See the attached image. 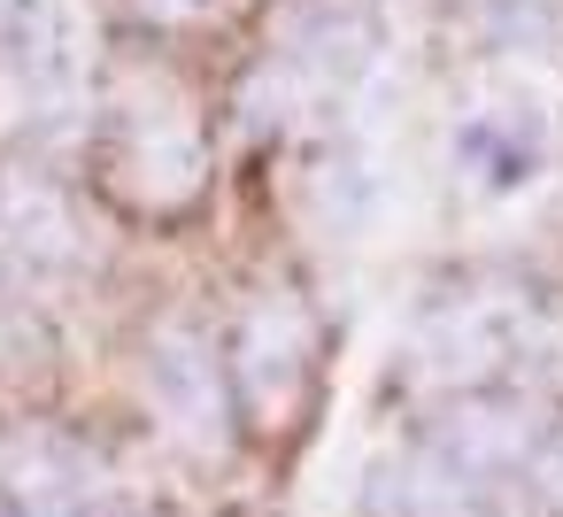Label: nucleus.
I'll use <instances>...</instances> for the list:
<instances>
[{"label":"nucleus","instance_id":"f257e3e1","mask_svg":"<svg viewBox=\"0 0 563 517\" xmlns=\"http://www.w3.org/2000/svg\"><path fill=\"white\" fill-rule=\"evenodd\" d=\"M209 170V140L201 117L186 101V86L163 63H132L109 86V140H101V178L117 186H194Z\"/></svg>","mask_w":563,"mask_h":517},{"label":"nucleus","instance_id":"f03ea898","mask_svg":"<svg viewBox=\"0 0 563 517\" xmlns=\"http://www.w3.org/2000/svg\"><path fill=\"white\" fill-rule=\"evenodd\" d=\"M147 9H170L178 24H209V16H224V0H147Z\"/></svg>","mask_w":563,"mask_h":517}]
</instances>
